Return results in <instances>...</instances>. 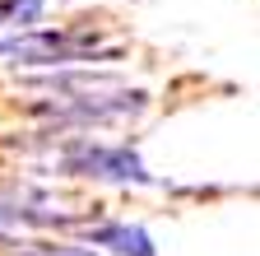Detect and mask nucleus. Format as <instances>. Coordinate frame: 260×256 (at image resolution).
I'll use <instances>...</instances> for the list:
<instances>
[{
    "label": "nucleus",
    "mask_w": 260,
    "mask_h": 256,
    "mask_svg": "<svg viewBox=\"0 0 260 256\" xmlns=\"http://www.w3.org/2000/svg\"><path fill=\"white\" fill-rule=\"evenodd\" d=\"M60 173L70 177H88V182H112V186H149V168L140 163V154L130 145H93V140H79L75 149H65L56 158Z\"/></svg>",
    "instance_id": "obj_1"
},
{
    "label": "nucleus",
    "mask_w": 260,
    "mask_h": 256,
    "mask_svg": "<svg viewBox=\"0 0 260 256\" xmlns=\"http://www.w3.org/2000/svg\"><path fill=\"white\" fill-rule=\"evenodd\" d=\"M0 56L10 66H75L98 56V38L88 33H28L0 42Z\"/></svg>",
    "instance_id": "obj_2"
},
{
    "label": "nucleus",
    "mask_w": 260,
    "mask_h": 256,
    "mask_svg": "<svg viewBox=\"0 0 260 256\" xmlns=\"http://www.w3.org/2000/svg\"><path fill=\"white\" fill-rule=\"evenodd\" d=\"M84 247H107L112 256H158L149 229H144V223H130V219L88 223V229H84Z\"/></svg>",
    "instance_id": "obj_3"
},
{
    "label": "nucleus",
    "mask_w": 260,
    "mask_h": 256,
    "mask_svg": "<svg viewBox=\"0 0 260 256\" xmlns=\"http://www.w3.org/2000/svg\"><path fill=\"white\" fill-rule=\"evenodd\" d=\"M42 10L47 0H0V28H32Z\"/></svg>",
    "instance_id": "obj_4"
},
{
    "label": "nucleus",
    "mask_w": 260,
    "mask_h": 256,
    "mask_svg": "<svg viewBox=\"0 0 260 256\" xmlns=\"http://www.w3.org/2000/svg\"><path fill=\"white\" fill-rule=\"evenodd\" d=\"M14 256H98V251L84 242H70V238H56V242H23V251H14Z\"/></svg>",
    "instance_id": "obj_5"
}]
</instances>
